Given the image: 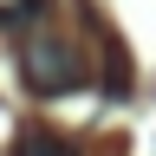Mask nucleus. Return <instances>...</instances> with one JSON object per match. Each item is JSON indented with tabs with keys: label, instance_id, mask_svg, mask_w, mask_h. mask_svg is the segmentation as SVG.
<instances>
[{
	"label": "nucleus",
	"instance_id": "1",
	"mask_svg": "<svg viewBox=\"0 0 156 156\" xmlns=\"http://www.w3.org/2000/svg\"><path fill=\"white\" fill-rule=\"evenodd\" d=\"M20 78L33 98H65L85 85V52L58 33H26L20 39Z\"/></svg>",
	"mask_w": 156,
	"mask_h": 156
},
{
	"label": "nucleus",
	"instance_id": "2",
	"mask_svg": "<svg viewBox=\"0 0 156 156\" xmlns=\"http://www.w3.org/2000/svg\"><path fill=\"white\" fill-rule=\"evenodd\" d=\"M13 156H78L58 130H46V124H33V130H20L13 136Z\"/></svg>",
	"mask_w": 156,
	"mask_h": 156
},
{
	"label": "nucleus",
	"instance_id": "3",
	"mask_svg": "<svg viewBox=\"0 0 156 156\" xmlns=\"http://www.w3.org/2000/svg\"><path fill=\"white\" fill-rule=\"evenodd\" d=\"M46 20V0H0V26H13V33H26Z\"/></svg>",
	"mask_w": 156,
	"mask_h": 156
}]
</instances>
